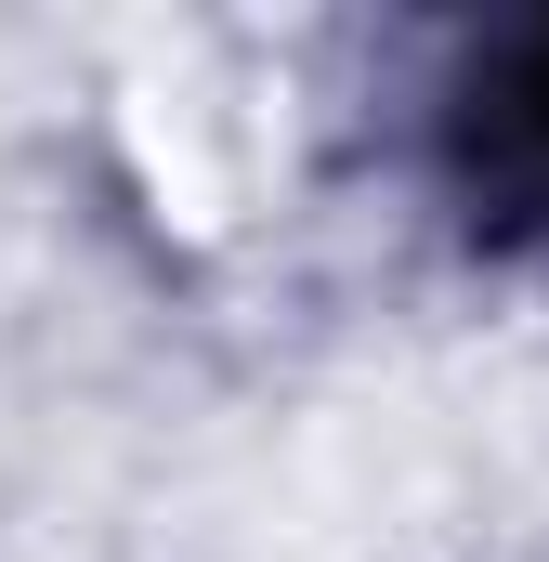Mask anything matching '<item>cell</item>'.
<instances>
[{
  "label": "cell",
  "instance_id": "6da1fadb",
  "mask_svg": "<svg viewBox=\"0 0 549 562\" xmlns=\"http://www.w3.org/2000/svg\"><path fill=\"white\" fill-rule=\"evenodd\" d=\"M445 183H458V210L484 236H511V249L549 236V13L511 26L458 79V105H445Z\"/></svg>",
  "mask_w": 549,
  "mask_h": 562
}]
</instances>
